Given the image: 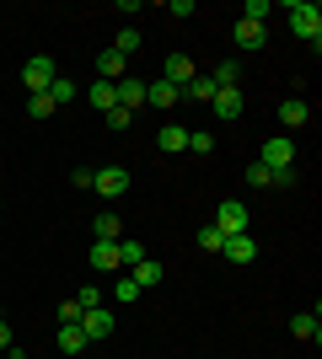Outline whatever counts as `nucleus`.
I'll return each instance as SVG.
<instances>
[{
    "mask_svg": "<svg viewBox=\"0 0 322 359\" xmlns=\"http://www.w3.org/2000/svg\"><path fill=\"white\" fill-rule=\"evenodd\" d=\"M285 11H290V32H295V38H307L311 48H322V11H317V6H307V0H290Z\"/></svg>",
    "mask_w": 322,
    "mask_h": 359,
    "instance_id": "nucleus-1",
    "label": "nucleus"
},
{
    "mask_svg": "<svg viewBox=\"0 0 322 359\" xmlns=\"http://www.w3.org/2000/svg\"><path fill=\"white\" fill-rule=\"evenodd\" d=\"M247 220H253V215H247L242 198H220V210H215V231H220V236H242Z\"/></svg>",
    "mask_w": 322,
    "mask_h": 359,
    "instance_id": "nucleus-2",
    "label": "nucleus"
},
{
    "mask_svg": "<svg viewBox=\"0 0 322 359\" xmlns=\"http://www.w3.org/2000/svg\"><path fill=\"white\" fill-rule=\"evenodd\" d=\"M22 86H27V97L48 91V86H54V60H48V54H32V60L22 65Z\"/></svg>",
    "mask_w": 322,
    "mask_h": 359,
    "instance_id": "nucleus-3",
    "label": "nucleus"
},
{
    "mask_svg": "<svg viewBox=\"0 0 322 359\" xmlns=\"http://www.w3.org/2000/svg\"><path fill=\"white\" fill-rule=\"evenodd\" d=\"M92 188L102 198H123V194H129V172H123V166H97V172H92Z\"/></svg>",
    "mask_w": 322,
    "mask_h": 359,
    "instance_id": "nucleus-4",
    "label": "nucleus"
},
{
    "mask_svg": "<svg viewBox=\"0 0 322 359\" xmlns=\"http://www.w3.org/2000/svg\"><path fill=\"white\" fill-rule=\"evenodd\" d=\"M242 86H220V91H215V97H210V113H215V118H242Z\"/></svg>",
    "mask_w": 322,
    "mask_h": 359,
    "instance_id": "nucleus-5",
    "label": "nucleus"
},
{
    "mask_svg": "<svg viewBox=\"0 0 322 359\" xmlns=\"http://www.w3.org/2000/svg\"><path fill=\"white\" fill-rule=\"evenodd\" d=\"M231 43L242 48V54H258V48L269 43V27H258V22H236V27H231Z\"/></svg>",
    "mask_w": 322,
    "mask_h": 359,
    "instance_id": "nucleus-6",
    "label": "nucleus"
},
{
    "mask_svg": "<svg viewBox=\"0 0 322 359\" xmlns=\"http://www.w3.org/2000/svg\"><path fill=\"white\" fill-rule=\"evenodd\" d=\"M81 332H86V344H102L107 332H113V311L97 306V311H81Z\"/></svg>",
    "mask_w": 322,
    "mask_h": 359,
    "instance_id": "nucleus-7",
    "label": "nucleus"
},
{
    "mask_svg": "<svg viewBox=\"0 0 322 359\" xmlns=\"http://www.w3.org/2000/svg\"><path fill=\"white\" fill-rule=\"evenodd\" d=\"M258 166H295V140L290 135H274L263 145V161Z\"/></svg>",
    "mask_w": 322,
    "mask_h": 359,
    "instance_id": "nucleus-8",
    "label": "nucleus"
},
{
    "mask_svg": "<svg viewBox=\"0 0 322 359\" xmlns=\"http://www.w3.org/2000/svg\"><path fill=\"white\" fill-rule=\"evenodd\" d=\"M161 81H167V86H177V97H183V86L194 81V60H188V54H172V60L161 65Z\"/></svg>",
    "mask_w": 322,
    "mask_h": 359,
    "instance_id": "nucleus-9",
    "label": "nucleus"
},
{
    "mask_svg": "<svg viewBox=\"0 0 322 359\" xmlns=\"http://www.w3.org/2000/svg\"><path fill=\"white\" fill-rule=\"evenodd\" d=\"M113 91H119V107H129V113H140V107H145V81H140V75L113 81Z\"/></svg>",
    "mask_w": 322,
    "mask_h": 359,
    "instance_id": "nucleus-10",
    "label": "nucleus"
},
{
    "mask_svg": "<svg viewBox=\"0 0 322 359\" xmlns=\"http://www.w3.org/2000/svg\"><path fill=\"white\" fill-rule=\"evenodd\" d=\"M54 344H60V354H86V332H81V322H60V332H54Z\"/></svg>",
    "mask_w": 322,
    "mask_h": 359,
    "instance_id": "nucleus-11",
    "label": "nucleus"
},
{
    "mask_svg": "<svg viewBox=\"0 0 322 359\" xmlns=\"http://www.w3.org/2000/svg\"><path fill=\"white\" fill-rule=\"evenodd\" d=\"M129 75V60H123L119 48H102L97 54V81H123Z\"/></svg>",
    "mask_w": 322,
    "mask_h": 359,
    "instance_id": "nucleus-12",
    "label": "nucleus"
},
{
    "mask_svg": "<svg viewBox=\"0 0 322 359\" xmlns=\"http://www.w3.org/2000/svg\"><path fill=\"white\" fill-rule=\"evenodd\" d=\"M92 269L97 273H119V241H92Z\"/></svg>",
    "mask_w": 322,
    "mask_h": 359,
    "instance_id": "nucleus-13",
    "label": "nucleus"
},
{
    "mask_svg": "<svg viewBox=\"0 0 322 359\" xmlns=\"http://www.w3.org/2000/svg\"><path fill=\"white\" fill-rule=\"evenodd\" d=\"M183 97H177V86H167V81H145V107H177Z\"/></svg>",
    "mask_w": 322,
    "mask_h": 359,
    "instance_id": "nucleus-14",
    "label": "nucleus"
},
{
    "mask_svg": "<svg viewBox=\"0 0 322 359\" xmlns=\"http://www.w3.org/2000/svg\"><path fill=\"white\" fill-rule=\"evenodd\" d=\"M220 252H226L231 263H253V257H258V241L242 231V236H226V247H220Z\"/></svg>",
    "mask_w": 322,
    "mask_h": 359,
    "instance_id": "nucleus-15",
    "label": "nucleus"
},
{
    "mask_svg": "<svg viewBox=\"0 0 322 359\" xmlns=\"http://www.w3.org/2000/svg\"><path fill=\"white\" fill-rule=\"evenodd\" d=\"M129 279H135L140 290H151V285H161V279H167V269H161L156 257H145V263H135V269H129Z\"/></svg>",
    "mask_w": 322,
    "mask_h": 359,
    "instance_id": "nucleus-16",
    "label": "nucleus"
},
{
    "mask_svg": "<svg viewBox=\"0 0 322 359\" xmlns=\"http://www.w3.org/2000/svg\"><path fill=\"white\" fill-rule=\"evenodd\" d=\"M307 118H311V102H301V97H290V102H279V123H285V129H301Z\"/></svg>",
    "mask_w": 322,
    "mask_h": 359,
    "instance_id": "nucleus-17",
    "label": "nucleus"
},
{
    "mask_svg": "<svg viewBox=\"0 0 322 359\" xmlns=\"http://www.w3.org/2000/svg\"><path fill=\"white\" fill-rule=\"evenodd\" d=\"M290 332L301 338V344H317V338H322V322H317V311H301V316H290Z\"/></svg>",
    "mask_w": 322,
    "mask_h": 359,
    "instance_id": "nucleus-18",
    "label": "nucleus"
},
{
    "mask_svg": "<svg viewBox=\"0 0 322 359\" xmlns=\"http://www.w3.org/2000/svg\"><path fill=\"white\" fill-rule=\"evenodd\" d=\"M210 81H215V91H220V86H242V60H220L210 70Z\"/></svg>",
    "mask_w": 322,
    "mask_h": 359,
    "instance_id": "nucleus-19",
    "label": "nucleus"
},
{
    "mask_svg": "<svg viewBox=\"0 0 322 359\" xmlns=\"http://www.w3.org/2000/svg\"><path fill=\"white\" fill-rule=\"evenodd\" d=\"M156 150H167V156H177V150H188V129H177V123H167V129L156 135Z\"/></svg>",
    "mask_w": 322,
    "mask_h": 359,
    "instance_id": "nucleus-20",
    "label": "nucleus"
},
{
    "mask_svg": "<svg viewBox=\"0 0 322 359\" xmlns=\"http://www.w3.org/2000/svg\"><path fill=\"white\" fill-rule=\"evenodd\" d=\"M210 97H215V81H210V75H194V81L183 86V102H210Z\"/></svg>",
    "mask_w": 322,
    "mask_h": 359,
    "instance_id": "nucleus-21",
    "label": "nucleus"
},
{
    "mask_svg": "<svg viewBox=\"0 0 322 359\" xmlns=\"http://www.w3.org/2000/svg\"><path fill=\"white\" fill-rule=\"evenodd\" d=\"M119 263H123V269H135V263H145V247H140L135 236H119Z\"/></svg>",
    "mask_w": 322,
    "mask_h": 359,
    "instance_id": "nucleus-22",
    "label": "nucleus"
},
{
    "mask_svg": "<svg viewBox=\"0 0 322 359\" xmlns=\"http://www.w3.org/2000/svg\"><path fill=\"white\" fill-rule=\"evenodd\" d=\"M92 231H97V241H119L123 236V220H119V215H97Z\"/></svg>",
    "mask_w": 322,
    "mask_h": 359,
    "instance_id": "nucleus-23",
    "label": "nucleus"
},
{
    "mask_svg": "<svg viewBox=\"0 0 322 359\" xmlns=\"http://www.w3.org/2000/svg\"><path fill=\"white\" fill-rule=\"evenodd\" d=\"M92 107H97V113L119 107V91H113V81H97V86H92Z\"/></svg>",
    "mask_w": 322,
    "mask_h": 359,
    "instance_id": "nucleus-24",
    "label": "nucleus"
},
{
    "mask_svg": "<svg viewBox=\"0 0 322 359\" xmlns=\"http://www.w3.org/2000/svg\"><path fill=\"white\" fill-rule=\"evenodd\" d=\"M102 123L113 129V135H123V129L135 123V113H129V107H107V113H102Z\"/></svg>",
    "mask_w": 322,
    "mask_h": 359,
    "instance_id": "nucleus-25",
    "label": "nucleus"
},
{
    "mask_svg": "<svg viewBox=\"0 0 322 359\" xmlns=\"http://www.w3.org/2000/svg\"><path fill=\"white\" fill-rule=\"evenodd\" d=\"M113 48H119L123 60H129V54H140V27H123L119 38H113Z\"/></svg>",
    "mask_w": 322,
    "mask_h": 359,
    "instance_id": "nucleus-26",
    "label": "nucleus"
},
{
    "mask_svg": "<svg viewBox=\"0 0 322 359\" xmlns=\"http://www.w3.org/2000/svg\"><path fill=\"white\" fill-rule=\"evenodd\" d=\"M70 300H76L81 311H97V306H102V290H97V285H81V290H76Z\"/></svg>",
    "mask_w": 322,
    "mask_h": 359,
    "instance_id": "nucleus-27",
    "label": "nucleus"
},
{
    "mask_svg": "<svg viewBox=\"0 0 322 359\" xmlns=\"http://www.w3.org/2000/svg\"><path fill=\"white\" fill-rule=\"evenodd\" d=\"M188 150H194V156H210V150H215V135H210V129H188Z\"/></svg>",
    "mask_w": 322,
    "mask_h": 359,
    "instance_id": "nucleus-28",
    "label": "nucleus"
},
{
    "mask_svg": "<svg viewBox=\"0 0 322 359\" xmlns=\"http://www.w3.org/2000/svg\"><path fill=\"white\" fill-rule=\"evenodd\" d=\"M242 22H258V27H269V0H247V6H242Z\"/></svg>",
    "mask_w": 322,
    "mask_h": 359,
    "instance_id": "nucleus-29",
    "label": "nucleus"
},
{
    "mask_svg": "<svg viewBox=\"0 0 322 359\" xmlns=\"http://www.w3.org/2000/svg\"><path fill=\"white\" fill-rule=\"evenodd\" d=\"M113 300H119V306H129V300H140V285H135V279H129V273H123L119 285H113Z\"/></svg>",
    "mask_w": 322,
    "mask_h": 359,
    "instance_id": "nucleus-30",
    "label": "nucleus"
},
{
    "mask_svg": "<svg viewBox=\"0 0 322 359\" xmlns=\"http://www.w3.org/2000/svg\"><path fill=\"white\" fill-rule=\"evenodd\" d=\"M48 97H54V107H60V102H70V97H76V81H65V75H54V86H48Z\"/></svg>",
    "mask_w": 322,
    "mask_h": 359,
    "instance_id": "nucleus-31",
    "label": "nucleus"
},
{
    "mask_svg": "<svg viewBox=\"0 0 322 359\" xmlns=\"http://www.w3.org/2000/svg\"><path fill=\"white\" fill-rule=\"evenodd\" d=\"M27 113H32V118H48V113H54V97H48V91L27 97Z\"/></svg>",
    "mask_w": 322,
    "mask_h": 359,
    "instance_id": "nucleus-32",
    "label": "nucleus"
},
{
    "mask_svg": "<svg viewBox=\"0 0 322 359\" xmlns=\"http://www.w3.org/2000/svg\"><path fill=\"white\" fill-rule=\"evenodd\" d=\"M269 188H295V166H269Z\"/></svg>",
    "mask_w": 322,
    "mask_h": 359,
    "instance_id": "nucleus-33",
    "label": "nucleus"
},
{
    "mask_svg": "<svg viewBox=\"0 0 322 359\" xmlns=\"http://www.w3.org/2000/svg\"><path fill=\"white\" fill-rule=\"evenodd\" d=\"M199 247H204V252H220V247H226V236H220L215 225H199Z\"/></svg>",
    "mask_w": 322,
    "mask_h": 359,
    "instance_id": "nucleus-34",
    "label": "nucleus"
},
{
    "mask_svg": "<svg viewBox=\"0 0 322 359\" xmlns=\"http://www.w3.org/2000/svg\"><path fill=\"white\" fill-rule=\"evenodd\" d=\"M247 188H269V166H258V161L247 166Z\"/></svg>",
    "mask_w": 322,
    "mask_h": 359,
    "instance_id": "nucleus-35",
    "label": "nucleus"
},
{
    "mask_svg": "<svg viewBox=\"0 0 322 359\" xmlns=\"http://www.w3.org/2000/svg\"><path fill=\"white\" fill-rule=\"evenodd\" d=\"M54 322H81V306H76V300H60V311H54Z\"/></svg>",
    "mask_w": 322,
    "mask_h": 359,
    "instance_id": "nucleus-36",
    "label": "nucleus"
},
{
    "mask_svg": "<svg viewBox=\"0 0 322 359\" xmlns=\"http://www.w3.org/2000/svg\"><path fill=\"white\" fill-rule=\"evenodd\" d=\"M6 348H11V327H6V322H0V354H6Z\"/></svg>",
    "mask_w": 322,
    "mask_h": 359,
    "instance_id": "nucleus-37",
    "label": "nucleus"
},
{
    "mask_svg": "<svg viewBox=\"0 0 322 359\" xmlns=\"http://www.w3.org/2000/svg\"><path fill=\"white\" fill-rule=\"evenodd\" d=\"M0 359H27V354H22V348H16V344H11V348H6V354H0Z\"/></svg>",
    "mask_w": 322,
    "mask_h": 359,
    "instance_id": "nucleus-38",
    "label": "nucleus"
},
{
    "mask_svg": "<svg viewBox=\"0 0 322 359\" xmlns=\"http://www.w3.org/2000/svg\"><path fill=\"white\" fill-rule=\"evenodd\" d=\"M0 210H6V198H0Z\"/></svg>",
    "mask_w": 322,
    "mask_h": 359,
    "instance_id": "nucleus-39",
    "label": "nucleus"
}]
</instances>
